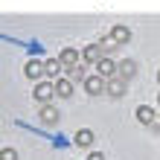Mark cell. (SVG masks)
Listing matches in <instances>:
<instances>
[{"mask_svg": "<svg viewBox=\"0 0 160 160\" xmlns=\"http://www.w3.org/2000/svg\"><path fill=\"white\" fill-rule=\"evenodd\" d=\"M125 90H128V79H122L119 73H114V76L105 79V93H108V96L119 99V96H125Z\"/></svg>", "mask_w": 160, "mask_h": 160, "instance_id": "6da1fadb", "label": "cell"}, {"mask_svg": "<svg viewBox=\"0 0 160 160\" xmlns=\"http://www.w3.org/2000/svg\"><path fill=\"white\" fill-rule=\"evenodd\" d=\"M32 99H35V102H41V105L52 102V99H55V88H52V82L38 79V84H35V90H32Z\"/></svg>", "mask_w": 160, "mask_h": 160, "instance_id": "7a4b0ae2", "label": "cell"}, {"mask_svg": "<svg viewBox=\"0 0 160 160\" xmlns=\"http://www.w3.org/2000/svg\"><path fill=\"white\" fill-rule=\"evenodd\" d=\"M82 84H84V90H88L90 96H99V93L105 90V79H102V76H84Z\"/></svg>", "mask_w": 160, "mask_h": 160, "instance_id": "3957f363", "label": "cell"}, {"mask_svg": "<svg viewBox=\"0 0 160 160\" xmlns=\"http://www.w3.org/2000/svg\"><path fill=\"white\" fill-rule=\"evenodd\" d=\"M93 64H96V73H99L102 79H108V76H114V73H117V64L111 61L108 55H99V58L93 61Z\"/></svg>", "mask_w": 160, "mask_h": 160, "instance_id": "277c9868", "label": "cell"}, {"mask_svg": "<svg viewBox=\"0 0 160 160\" xmlns=\"http://www.w3.org/2000/svg\"><path fill=\"white\" fill-rule=\"evenodd\" d=\"M64 73H67V79H70V82H82L84 76H88V64H84V61L67 64V67H64Z\"/></svg>", "mask_w": 160, "mask_h": 160, "instance_id": "5b68a950", "label": "cell"}, {"mask_svg": "<svg viewBox=\"0 0 160 160\" xmlns=\"http://www.w3.org/2000/svg\"><path fill=\"white\" fill-rule=\"evenodd\" d=\"M23 73H26L29 79H44V61H41V58H32V61H26Z\"/></svg>", "mask_w": 160, "mask_h": 160, "instance_id": "8992f818", "label": "cell"}, {"mask_svg": "<svg viewBox=\"0 0 160 160\" xmlns=\"http://www.w3.org/2000/svg\"><path fill=\"white\" fill-rule=\"evenodd\" d=\"M73 143H76L79 148H90V146H93V131H90V128H79L76 137H73Z\"/></svg>", "mask_w": 160, "mask_h": 160, "instance_id": "52a82bcc", "label": "cell"}, {"mask_svg": "<svg viewBox=\"0 0 160 160\" xmlns=\"http://www.w3.org/2000/svg\"><path fill=\"white\" fill-rule=\"evenodd\" d=\"M117 73L122 79H131V76H137V61L134 58H125V61H119L117 64Z\"/></svg>", "mask_w": 160, "mask_h": 160, "instance_id": "ba28073f", "label": "cell"}, {"mask_svg": "<svg viewBox=\"0 0 160 160\" xmlns=\"http://www.w3.org/2000/svg\"><path fill=\"white\" fill-rule=\"evenodd\" d=\"M58 119H61V114L50 105V102H47V105H41V122H47V125H55Z\"/></svg>", "mask_w": 160, "mask_h": 160, "instance_id": "9c48e42d", "label": "cell"}, {"mask_svg": "<svg viewBox=\"0 0 160 160\" xmlns=\"http://www.w3.org/2000/svg\"><path fill=\"white\" fill-rule=\"evenodd\" d=\"M61 73H64V64L58 61V55L44 61V76H61Z\"/></svg>", "mask_w": 160, "mask_h": 160, "instance_id": "30bf717a", "label": "cell"}, {"mask_svg": "<svg viewBox=\"0 0 160 160\" xmlns=\"http://www.w3.org/2000/svg\"><path fill=\"white\" fill-rule=\"evenodd\" d=\"M52 88H55V96H61V99L73 96V82H70L67 76H64V79H58V82L52 84Z\"/></svg>", "mask_w": 160, "mask_h": 160, "instance_id": "8fae6325", "label": "cell"}, {"mask_svg": "<svg viewBox=\"0 0 160 160\" xmlns=\"http://www.w3.org/2000/svg\"><path fill=\"white\" fill-rule=\"evenodd\" d=\"M137 119L143 122V125H154L157 114H154V108H148V105H140V108H137Z\"/></svg>", "mask_w": 160, "mask_h": 160, "instance_id": "7c38bea8", "label": "cell"}, {"mask_svg": "<svg viewBox=\"0 0 160 160\" xmlns=\"http://www.w3.org/2000/svg\"><path fill=\"white\" fill-rule=\"evenodd\" d=\"M99 55H105V52H102L96 44H90V47H84V50H82V61H84V64H93Z\"/></svg>", "mask_w": 160, "mask_h": 160, "instance_id": "4fadbf2b", "label": "cell"}, {"mask_svg": "<svg viewBox=\"0 0 160 160\" xmlns=\"http://www.w3.org/2000/svg\"><path fill=\"white\" fill-rule=\"evenodd\" d=\"M111 38H114L117 44H128L131 41V29L128 26H114V29H111Z\"/></svg>", "mask_w": 160, "mask_h": 160, "instance_id": "5bb4252c", "label": "cell"}, {"mask_svg": "<svg viewBox=\"0 0 160 160\" xmlns=\"http://www.w3.org/2000/svg\"><path fill=\"white\" fill-rule=\"evenodd\" d=\"M58 61L67 67V64H76L79 61V50H73V47H67V50H61L58 52Z\"/></svg>", "mask_w": 160, "mask_h": 160, "instance_id": "9a60e30c", "label": "cell"}, {"mask_svg": "<svg viewBox=\"0 0 160 160\" xmlns=\"http://www.w3.org/2000/svg\"><path fill=\"white\" fill-rule=\"evenodd\" d=\"M96 47H99V50H102V52H108V50H114V47H117V41H114V38H111V35H105V38H102V41H99Z\"/></svg>", "mask_w": 160, "mask_h": 160, "instance_id": "2e32d148", "label": "cell"}, {"mask_svg": "<svg viewBox=\"0 0 160 160\" xmlns=\"http://www.w3.org/2000/svg\"><path fill=\"white\" fill-rule=\"evenodd\" d=\"M0 160H18V152H15L12 146H9V148H0Z\"/></svg>", "mask_w": 160, "mask_h": 160, "instance_id": "e0dca14e", "label": "cell"}, {"mask_svg": "<svg viewBox=\"0 0 160 160\" xmlns=\"http://www.w3.org/2000/svg\"><path fill=\"white\" fill-rule=\"evenodd\" d=\"M88 160H105V154H102V152H90Z\"/></svg>", "mask_w": 160, "mask_h": 160, "instance_id": "ac0fdd59", "label": "cell"}, {"mask_svg": "<svg viewBox=\"0 0 160 160\" xmlns=\"http://www.w3.org/2000/svg\"><path fill=\"white\" fill-rule=\"evenodd\" d=\"M157 82H160V70H157Z\"/></svg>", "mask_w": 160, "mask_h": 160, "instance_id": "d6986e66", "label": "cell"}, {"mask_svg": "<svg viewBox=\"0 0 160 160\" xmlns=\"http://www.w3.org/2000/svg\"><path fill=\"white\" fill-rule=\"evenodd\" d=\"M157 102H160V96H157Z\"/></svg>", "mask_w": 160, "mask_h": 160, "instance_id": "ffe728a7", "label": "cell"}]
</instances>
